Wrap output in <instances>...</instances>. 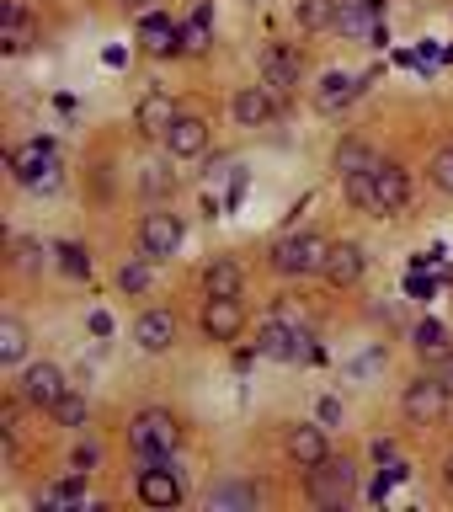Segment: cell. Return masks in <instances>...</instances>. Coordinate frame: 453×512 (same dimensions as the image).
<instances>
[{
  "mask_svg": "<svg viewBox=\"0 0 453 512\" xmlns=\"http://www.w3.org/2000/svg\"><path fill=\"white\" fill-rule=\"evenodd\" d=\"M304 491H310L315 507H347L358 496V464L326 454L315 470H304Z\"/></svg>",
  "mask_w": 453,
  "mask_h": 512,
  "instance_id": "6da1fadb",
  "label": "cell"
},
{
  "mask_svg": "<svg viewBox=\"0 0 453 512\" xmlns=\"http://www.w3.org/2000/svg\"><path fill=\"white\" fill-rule=\"evenodd\" d=\"M176 443H182V427H176L171 411H139L134 422H128V448H134L139 459H171Z\"/></svg>",
  "mask_w": 453,
  "mask_h": 512,
  "instance_id": "7a4b0ae2",
  "label": "cell"
},
{
  "mask_svg": "<svg viewBox=\"0 0 453 512\" xmlns=\"http://www.w3.org/2000/svg\"><path fill=\"white\" fill-rule=\"evenodd\" d=\"M11 176L32 192H54L59 187V155L48 139H27L11 150Z\"/></svg>",
  "mask_w": 453,
  "mask_h": 512,
  "instance_id": "3957f363",
  "label": "cell"
},
{
  "mask_svg": "<svg viewBox=\"0 0 453 512\" xmlns=\"http://www.w3.org/2000/svg\"><path fill=\"white\" fill-rule=\"evenodd\" d=\"M326 240L320 235H283L278 246H272V272H283V278H310V272L326 267Z\"/></svg>",
  "mask_w": 453,
  "mask_h": 512,
  "instance_id": "277c9868",
  "label": "cell"
},
{
  "mask_svg": "<svg viewBox=\"0 0 453 512\" xmlns=\"http://www.w3.org/2000/svg\"><path fill=\"white\" fill-rule=\"evenodd\" d=\"M448 390L432 374H422V379H411L406 384V395H400V411H406V422H416V427H427V422H443V411H448Z\"/></svg>",
  "mask_w": 453,
  "mask_h": 512,
  "instance_id": "5b68a950",
  "label": "cell"
},
{
  "mask_svg": "<svg viewBox=\"0 0 453 512\" xmlns=\"http://www.w3.org/2000/svg\"><path fill=\"white\" fill-rule=\"evenodd\" d=\"M139 246H144V256H150V262H166V256H176V246H182V214H171V208L144 214Z\"/></svg>",
  "mask_w": 453,
  "mask_h": 512,
  "instance_id": "8992f818",
  "label": "cell"
},
{
  "mask_svg": "<svg viewBox=\"0 0 453 512\" xmlns=\"http://www.w3.org/2000/svg\"><path fill=\"white\" fill-rule=\"evenodd\" d=\"M139 502L144 507H182V475L171 470L166 459H144V470H139Z\"/></svg>",
  "mask_w": 453,
  "mask_h": 512,
  "instance_id": "52a82bcc",
  "label": "cell"
},
{
  "mask_svg": "<svg viewBox=\"0 0 453 512\" xmlns=\"http://www.w3.org/2000/svg\"><path fill=\"white\" fill-rule=\"evenodd\" d=\"M64 395H70V384H64V368L59 363H32L27 374H22V400H27V406L54 411Z\"/></svg>",
  "mask_w": 453,
  "mask_h": 512,
  "instance_id": "ba28073f",
  "label": "cell"
},
{
  "mask_svg": "<svg viewBox=\"0 0 453 512\" xmlns=\"http://www.w3.org/2000/svg\"><path fill=\"white\" fill-rule=\"evenodd\" d=\"M336 27L347 38H384V0H336Z\"/></svg>",
  "mask_w": 453,
  "mask_h": 512,
  "instance_id": "9c48e42d",
  "label": "cell"
},
{
  "mask_svg": "<svg viewBox=\"0 0 453 512\" xmlns=\"http://www.w3.org/2000/svg\"><path fill=\"white\" fill-rule=\"evenodd\" d=\"M406 203H411V176H406V166L379 160V171H374V214H400Z\"/></svg>",
  "mask_w": 453,
  "mask_h": 512,
  "instance_id": "30bf717a",
  "label": "cell"
},
{
  "mask_svg": "<svg viewBox=\"0 0 453 512\" xmlns=\"http://www.w3.org/2000/svg\"><path fill=\"white\" fill-rule=\"evenodd\" d=\"M198 326H203L208 342H235V336L246 331V310H240V299H208Z\"/></svg>",
  "mask_w": 453,
  "mask_h": 512,
  "instance_id": "8fae6325",
  "label": "cell"
},
{
  "mask_svg": "<svg viewBox=\"0 0 453 512\" xmlns=\"http://www.w3.org/2000/svg\"><path fill=\"white\" fill-rule=\"evenodd\" d=\"M363 267H368V256L358 240H336V246L326 251V267H320V278H326L331 288H352L363 278Z\"/></svg>",
  "mask_w": 453,
  "mask_h": 512,
  "instance_id": "7c38bea8",
  "label": "cell"
},
{
  "mask_svg": "<svg viewBox=\"0 0 453 512\" xmlns=\"http://www.w3.org/2000/svg\"><path fill=\"white\" fill-rule=\"evenodd\" d=\"M139 48L150 59H166V54H182V27L160 11H144L139 16Z\"/></svg>",
  "mask_w": 453,
  "mask_h": 512,
  "instance_id": "4fadbf2b",
  "label": "cell"
},
{
  "mask_svg": "<svg viewBox=\"0 0 453 512\" xmlns=\"http://www.w3.org/2000/svg\"><path fill=\"white\" fill-rule=\"evenodd\" d=\"M262 86L278 96V107L288 102V96H294V86H299V59L288 54V48L272 43L267 54H262Z\"/></svg>",
  "mask_w": 453,
  "mask_h": 512,
  "instance_id": "5bb4252c",
  "label": "cell"
},
{
  "mask_svg": "<svg viewBox=\"0 0 453 512\" xmlns=\"http://www.w3.org/2000/svg\"><path fill=\"white\" fill-rule=\"evenodd\" d=\"M182 118L171 102V91H144L139 96V107H134V123H139V134H150V139H166V128Z\"/></svg>",
  "mask_w": 453,
  "mask_h": 512,
  "instance_id": "9a60e30c",
  "label": "cell"
},
{
  "mask_svg": "<svg viewBox=\"0 0 453 512\" xmlns=\"http://www.w3.org/2000/svg\"><path fill=\"white\" fill-rule=\"evenodd\" d=\"M272 118H278V96L267 86H240L235 91V123L240 128H267Z\"/></svg>",
  "mask_w": 453,
  "mask_h": 512,
  "instance_id": "2e32d148",
  "label": "cell"
},
{
  "mask_svg": "<svg viewBox=\"0 0 453 512\" xmlns=\"http://www.w3.org/2000/svg\"><path fill=\"white\" fill-rule=\"evenodd\" d=\"M166 150H171V160L203 155V150H208V123H203V118H192V112H182V118L166 128Z\"/></svg>",
  "mask_w": 453,
  "mask_h": 512,
  "instance_id": "e0dca14e",
  "label": "cell"
},
{
  "mask_svg": "<svg viewBox=\"0 0 453 512\" xmlns=\"http://www.w3.org/2000/svg\"><path fill=\"white\" fill-rule=\"evenodd\" d=\"M256 352L283 358V363H299V358H304V331H299V326H283V320H267L262 336H256Z\"/></svg>",
  "mask_w": 453,
  "mask_h": 512,
  "instance_id": "ac0fdd59",
  "label": "cell"
},
{
  "mask_svg": "<svg viewBox=\"0 0 453 512\" xmlns=\"http://www.w3.org/2000/svg\"><path fill=\"white\" fill-rule=\"evenodd\" d=\"M38 43V27H32V16L22 0H6V16H0V48L6 54H22V48Z\"/></svg>",
  "mask_w": 453,
  "mask_h": 512,
  "instance_id": "d6986e66",
  "label": "cell"
},
{
  "mask_svg": "<svg viewBox=\"0 0 453 512\" xmlns=\"http://www.w3.org/2000/svg\"><path fill=\"white\" fill-rule=\"evenodd\" d=\"M283 448H288V459H294L299 470H315V464L331 454V448H326V432H320V427H304V422H299V427H288Z\"/></svg>",
  "mask_w": 453,
  "mask_h": 512,
  "instance_id": "ffe728a7",
  "label": "cell"
},
{
  "mask_svg": "<svg viewBox=\"0 0 453 512\" xmlns=\"http://www.w3.org/2000/svg\"><path fill=\"white\" fill-rule=\"evenodd\" d=\"M134 342H139L144 352H166V347L176 342V315H171V310H144V315L134 320Z\"/></svg>",
  "mask_w": 453,
  "mask_h": 512,
  "instance_id": "44dd1931",
  "label": "cell"
},
{
  "mask_svg": "<svg viewBox=\"0 0 453 512\" xmlns=\"http://www.w3.org/2000/svg\"><path fill=\"white\" fill-rule=\"evenodd\" d=\"M203 288H208V299H240V288H246V272H240V262H230V256H219V262H208Z\"/></svg>",
  "mask_w": 453,
  "mask_h": 512,
  "instance_id": "7402d4cb",
  "label": "cell"
},
{
  "mask_svg": "<svg viewBox=\"0 0 453 512\" xmlns=\"http://www.w3.org/2000/svg\"><path fill=\"white\" fill-rule=\"evenodd\" d=\"M358 91H363L358 75H326V80H320V91H315V107L320 112H342Z\"/></svg>",
  "mask_w": 453,
  "mask_h": 512,
  "instance_id": "603a6c76",
  "label": "cell"
},
{
  "mask_svg": "<svg viewBox=\"0 0 453 512\" xmlns=\"http://www.w3.org/2000/svg\"><path fill=\"white\" fill-rule=\"evenodd\" d=\"M208 507L224 512V507H262V491L246 486V480H224V486L208 491Z\"/></svg>",
  "mask_w": 453,
  "mask_h": 512,
  "instance_id": "cb8c5ba5",
  "label": "cell"
},
{
  "mask_svg": "<svg viewBox=\"0 0 453 512\" xmlns=\"http://www.w3.org/2000/svg\"><path fill=\"white\" fill-rule=\"evenodd\" d=\"M374 166H379V155L368 150L363 139H342V144H336V171H342V176H358V171H374Z\"/></svg>",
  "mask_w": 453,
  "mask_h": 512,
  "instance_id": "d4e9b609",
  "label": "cell"
},
{
  "mask_svg": "<svg viewBox=\"0 0 453 512\" xmlns=\"http://www.w3.org/2000/svg\"><path fill=\"white\" fill-rule=\"evenodd\" d=\"M27 358V326L16 315H0V363H22Z\"/></svg>",
  "mask_w": 453,
  "mask_h": 512,
  "instance_id": "484cf974",
  "label": "cell"
},
{
  "mask_svg": "<svg viewBox=\"0 0 453 512\" xmlns=\"http://www.w3.org/2000/svg\"><path fill=\"white\" fill-rule=\"evenodd\" d=\"M208 43H214V27H208V6H198L182 22V54H203Z\"/></svg>",
  "mask_w": 453,
  "mask_h": 512,
  "instance_id": "4316f807",
  "label": "cell"
},
{
  "mask_svg": "<svg viewBox=\"0 0 453 512\" xmlns=\"http://www.w3.org/2000/svg\"><path fill=\"white\" fill-rule=\"evenodd\" d=\"M139 192H144V198H171V192H176V171H166L160 160L139 166Z\"/></svg>",
  "mask_w": 453,
  "mask_h": 512,
  "instance_id": "83f0119b",
  "label": "cell"
},
{
  "mask_svg": "<svg viewBox=\"0 0 453 512\" xmlns=\"http://www.w3.org/2000/svg\"><path fill=\"white\" fill-rule=\"evenodd\" d=\"M299 27L304 32H320V27H336V0H299L294 6Z\"/></svg>",
  "mask_w": 453,
  "mask_h": 512,
  "instance_id": "f1b7e54d",
  "label": "cell"
},
{
  "mask_svg": "<svg viewBox=\"0 0 453 512\" xmlns=\"http://www.w3.org/2000/svg\"><path fill=\"white\" fill-rule=\"evenodd\" d=\"M411 342H416V352H422V358H443V352H448V336H443L438 320H422V326L411 331Z\"/></svg>",
  "mask_w": 453,
  "mask_h": 512,
  "instance_id": "f546056e",
  "label": "cell"
},
{
  "mask_svg": "<svg viewBox=\"0 0 453 512\" xmlns=\"http://www.w3.org/2000/svg\"><path fill=\"white\" fill-rule=\"evenodd\" d=\"M80 502H86V486H80V480H64V486L38 491V507H80Z\"/></svg>",
  "mask_w": 453,
  "mask_h": 512,
  "instance_id": "4dcf8cb0",
  "label": "cell"
},
{
  "mask_svg": "<svg viewBox=\"0 0 453 512\" xmlns=\"http://www.w3.org/2000/svg\"><path fill=\"white\" fill-rule=\"evenodd\" d=\"M427 176H432V187H438V192H448V198H453V144H443V150L432 155Z\"/></svg>",
  "mask_w": 453,
  "mask_h": 512,
  "instance_id": "1f68e13d",
  "label": "cell"
},
{
  "mask_svg": "<svg viewBox=\"0 0 453 512\" xmlns=\"http://www.w3.org/2000/svg\"><path fill=\"white\" fill-rule=\"evenodd\" d=\"M374 171H379V166H374ZM374 171L347 176V203H352V208H374Z\"/></svg>",
  "mask_w": 453,
  "mask_h": 512,
  "instance_id": "d6a6232c",
  "label": "cell"
},
{
  "mask_svg": "<svg viewBox=\"0 0 453 512\" xmlns=\"http://www.w3.org/2000/svg\"><path fill=\"white\" fill-rule=\"evenodd\" d=\"M144 262H150V256H144ZM144 262H123L118 283L128 288V294H144V288H150V267H144Z\"/></svg>",
  "mask_w": 453,
  "mask_h": 512,
  "instance_id": "836d02e7",
  "label": "cell"
},
{
  "mask_svg": "<svg viewBox=\"0 0 453 512\" xmlns=\"http://www.w3.org/2000/svg\"><path fill=\"white\" fill-rule=\"evenodd\" d=\"M54 416H59L64 427H80V422H86V395H75V390H70V395H64L59 406H54Z\"/></svg>",
  "mask_w": 453,
  "mask_h": 512,
  "instance_id": "e575fe53",
  "label": "cell"
},
{
  "mask_svg": "<svg viewBox=\"0 0 453 512\" xmlns=\"http://www.w3.org/2000/svg\"><path fill=\"white\" fill-rule=\"evenodd\" d=\"M59 267L70 272V278H91V256L80 246H59Z\"/></svg>",
  "mask_w": 453,
  "mask_h": 512,
  "instance_id": "d590c367",
  "label": "cell"
},
{
  "mask_svg": "<svg viewBox=\"0 0 453 512\" xmlns=\"http://www.w3.org/2000/svg\"><path fill=\"white\" fill-rule=\"evenodd\" d=\"M16 267H22V272H38L43 267V246H38V240H16Z\"/></svg>",
  "mask_w": 453,
  "mask_h": 512,
  "instance_id": "8d00e7d4",
  "label": "cell"
},
{
  "mask_svg": "<svg viewBox=\"0 0 453 512\" xmlns=\"http://www.w3.org/2000/svg\"><path fill=\"white\" fill-rule=\"evenodd\" d=\"M427 374H432V379H438L443 390L453 395V352H443V358H432V368H427Z\"/></svg>",
  "mask_w": 453,
  "mask_h": 512,
  "instance_id": "74e56055",
  "label": "cell"
},
{
  "mask_svg": "<svg viewBox=\"0 0 453 512\" xmlns=\"http://www.w3.org/2000/svg\"><path fill=\"white\" fill-rule=\"evenodd\" d=\"M91 464H96V448H91V443H80V448H75V475H86Z\"/></svg>",
  "mask_w": 453,
  "mask_h": 512,
  "instance_id": "f35d334b",
  "label": "cell"
},
{
  "mask_svg": "<svg viewBox=\"0 0 453 512\" xmlns=\"http://www.w3.org/2000/svg\"><path fill=\"white\" fill-rule=\"evenodd\" d=\"M320 422H342V400H320Z\"/></svg>",
  "mask_w": 453,
  "mask_h": 512,
  "instance_id": "ab89813d",
  "label": "cell"
},
{
  "mask_svg": "<svg viewBox=\"0 0 453 512\" xmlns=\"http://www.w3.org/2000/svg\"><path fill=\"white\" fill-rule=\"evenodd\" d=\"M406 288H411V294H416V299H432V283L422 278V272H411V283H406Z\"/></svg>",
  "mask_w": 453,
  "mask_h": 512,
  "instance_id": "60d3db41",
  "label": "cell"
},
{
  "mask_svg": "<svg viewBox=\"0 0 453 512\" xmlns=\"http://www.w3.org/2000/svg\"><path fill=\"white\" fill-rule=\"evenodd\" d=\"M91 331H96V336H107V331H112V315H107V310H96V315H91Z\"/></svg>",
  "mask_w": 453,
  "mask_h": 512,
  "instance_id": "b9f144b4",
  "label": "cell"
},
{
  "mask_svg": "<svg viewBox=\"0 0 453 512\" xmlns=\"http://www.w3.org/2000/svg\"><path fill=\"white\" fill-rule=\"evenodd\" d=\"M374 459H379V464H384V459H395V443H390V438H379V443H374Z\"/></svg>",
  "mask_w": 453,
  "mask_h": 512,
  "instance_id": "7bdbcfd3",
  "label": "cell"
},
{
  "mask_svg": "<svg viewBox=\"0 0 453 512\" xmlns=\"http://www.w3.org/2000/svg\"><path fill=\"white\" fill-rule=\"evenodd\" d=\"M443 480H448V491H453V454H448V464H443Z\"/></svg>",
  "mask_w": 453,
  "mask_h": 512,
  "instance_id": "ee69618b",
  "label": "cell"
},
{
  "mask_svg": "<svg viewBox=\"0 0 453 512\" xmlns=\"http://www.w3.org/2000/svg\"><path fill=\"white\" fill-rule=\"evenodd\" d=\"M128 6H144V0H128Z\"/></svg>",
  "mask_w": 453,
  "mask_h": 512,
  "instance_id": "f6af8a7d",
  "label": "cell"
}]
</instances>
